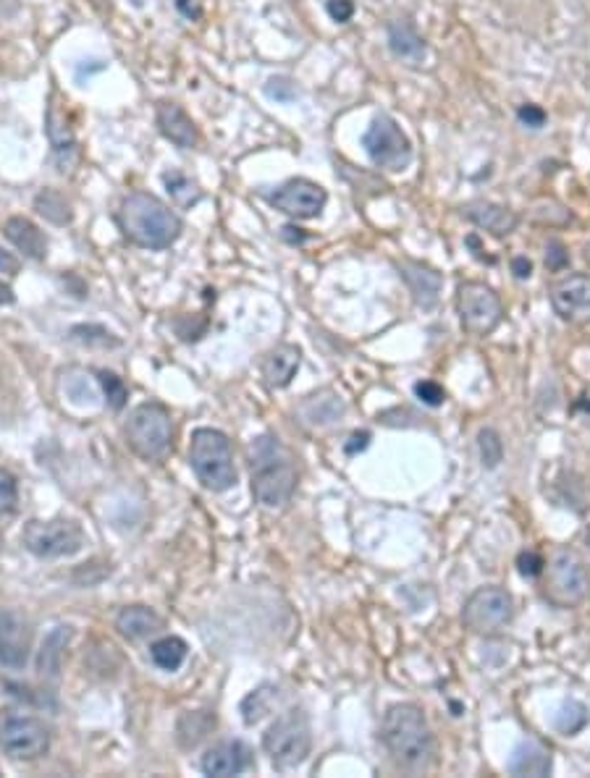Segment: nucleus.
Masks as SVG:
<instances>
[{"label":"nucleus","mask_w":590,"mask_h":778,"mask_svg":"<svg viewBox=\"0 0 590 778\" xmlns=\"http://www.w3.org/2000/svg\"><path fill=\"white\" fill-rule=\"evenodd\" d=\"M546 265H549L551 270H559L567 265V252H564V247L559 244V241H551L549 244V255H546Z\"/></svg>","instance_id":"nucleus-39"},{"label":"nucleus","mask_w":590,"mask_h":778,"mask_svg":"<svg viewBox=\"0 0 590 778\" xmlns=\"http://www.w3.org/2000/svg\"><path fill=\"white\" fill-rule=\"evenodd\" d=\"M134 3H137V6H139V3H142V0H134Z\"/></svg>","instance_id":"nucleus-45"},{"label":"nucleus","mask_w":590,"mask_h":778,"mask_svg":"<svg viewBox=\"0 0 590 778\" xmlns=\"http://www.w3.org/2000/svg\"><path fill=\"white\" fill-rule=\"evenodd\" d=\"M551 304L567 323H590V276H570L556 283Z\"/></svg>","instance_id":"nucleus-15"},{"label":"nucleus","mask_w":590,"mask_h":778,"mask_svg":"<svg viewBox=\"0 0 590 778\" xmlns=\"http://www.w3.org/2000/svg\"><path fill=\"white\" fill-rule=\"evenodd\" d=\"M588 593V572L583 561L570 551H559L551 558L546 569V582H543V595L549 603L559 608L577 606Z\"/></svg>","instance_id":"nucleus-10"},{"label":"nucleus","mask_w":590,"mask_h":778,"mask_svg":"<svg viewBox=\"0 0 590 778\" xmlns=\"http://www.w3.org/2000/svg\"><path fill=\"white\" fill-rule=\"evenodd\" d=\"M19 260H16L11 252H6V249L0 247V273H8V276H16L19 273Z\"/></svg>","instance_id":"nucleus-40"},{"label":"nucleus","mask_w":590,"mask_h":778,"mask_svg":"<svg viewBox=\"0 0 590 778\" xmlns=\"http://www.w3.org/2000/svg\"><path fill=\"white\" fill-rule=\"evenodd\" d=\"M187 642L181 640V637H174V634H168V637H160V640L153 642V648H150V655H153V663L163 671H176L181 663L187 661Z\"/></svg>","instance_id":"nucleus-26"},{"label":"nucleus","mask_w":590,"mask_h":778,"mask_svg":"<svg viewBox=\"0 0 590 778\" xmlns=\"http://www.w3.org/2000/svg\"><path fill=\"white\" fill-rule=\"evenodd\" d=\"M0 750L11 760H37L50 750V731L40 718L14 708L0 710Z\"/></svg>","instance_id":"nucleus-7"},{"label":"nucleus","mask_w":590,"mask_h":778,"mask_svg":"<svg viewBox=\"0 0 590 778\" xmlns=\"http://www.w3.org/2000/svg\"><path fill=\"white\" fill-rule=\"evenodd\" d=\"M163 181H166L168 194H171V197H174V200L179 202V205H184V207L195 205V202L202 197L200 189H197V186L192 184V181H189L187 176H184V173L171 171V173H166V176H163Z\"/></svg>","instance_id":"nucleus-30"},{"label":"nucleus","mask_w":590,"mask_h":778,"mask_svg":"<svg viewBox=\"0 0 590 778\" xmlns=\"http://www.w3.org/2000/svg\"><path fill=\"white\" fill-rule=\"evenodd\" d=\"M457 310L465 331L475 333V336H488L491 331H496L501 323V315H504L499 294L488 289L486 283L475 281L459 286Z\"/></svg>","instance_id":"nucleus-12"},{"label":"nucleus","mask_w":590,"mask_h":778,"mask_svg":"<svg viewBox=\"0 0 590 778\" xmlns=\"http://www.w3.org/2000/svg\"><path fill=\"white\" fill-rule=\"evenodd\" d=\"M585 260L590 262V244H588V247H585Z\"/></svg>","instance_id":"nucleus-44"},{"label":"nucleus","mask_w":590,"mask_h":778,"mask_svg":"<svg viewBox=\"0 0 590 778\" xmlns=\"http://www.w3.org/2000/svg\"><path fill=\"white\" fill-rule=\"evenodd\" d=\"M465 215L475 226L486 228L493 236H509L520 223V218L509 207L493 205V202H472L465 207Z\"/></svg>","instance_id":"nucleus-22"},{"label":"nucleus","mask_w":590,"mask_h":778,"mask_svg":"<svg viewBox=\"0 0 590 778\" xmlns=\"http://www.w3.org/2000/svg\"><path fill=\"white\" fill-rule=\"evenodd\" d=\"M517 116H520L522 124L533 126V129H541V126L546 124V111L538 108V105H522Z\"/></svg>","instance_id":"nucleus-37"},{"label":"nucleus","mask_w":590,"mask_h":778,"mask_svg":"<svg viewBox=\"0 0 590 778\" xmlns=\"http://www.w3.org/2000/svg\"><path fill=\"white\" fill-rule=\"evenodd\" d=\"M250 462L252 493L257 501L268 509H276L292 498L297 488V467L292 462V454L278 443V438L271 435L257 438L250 448Z\"/></svg>","instance_id":"nucleus-3"},{"label":"nucleus","mask_w":590,"mask_h":778,"mask_svg":"<svg viewBox=\"0 0 590 778\" xmlns=\"http://www.w3.org/2000/svg\"><path fill=\"white\" fill-rule=\"evenodd\" d=\"M252 765V752L244 742H221L213 744L205 755H202V773L205 776L229 778L239 776Z\"/></svg>","instance_id":"nucleus-17"},{"label":"nucleus","mask_w":590,"mask_h":778,"mask_svg":"<svg viewBox=\"0 0 590 778\" xmlns=\"http://www.w3.org/2000/svg\"><path fill=\"white\" fill-rule=\"evenodd\" d=\"M362 145L368 150L370 160L381 171L399 173L410 166L412 160V145L402 126L396 124L391 116H375L370 129L365 131Z\"/></svg>","instance_id":"nucleus-9"},{"label":"nucleus","mask_w":590,"mask_h":778,"mask_svg":"<svg viewBox=\"0 0 590 778\" xmlns=\"http://www.w3.org/2000/svg\"><path fill=\"white\" fill-rule=\"evenodd\" d=\"M415 393H417V396H420V399L425 401V404H428V407H438V404H444V399H446L444 388L438 386V383H431V380H423V383H417Z\"/></svg>","instance_id":"nucleus-35"},{"label":"nucleus","mask_w":590,"mask_h":778,"mask_svg":"<svg viewBox=\"0 0 590 778\" xmlns=\"http://www.w3.org/2000/svg\"><path fill=\"white\" fill-rule=\"evenodd\" d=\"M32 653V627L14 608L0 611V663L8 668H24Z\"/></svg>","instance_id":"nucleus-14"},{"label":"nucleus","mask_w":590,"mask_h":778,"mask_svg":"<svg viewBox=\"0 0 590 778\" xmlns=\"http://www.w3.org/2000/svg\"><path fill=\"white\" fill-rule=\"evenodd\" d=\"M21 543L37 558H63L82 551L84 532L71 519H50V522L32 519L24 524Z\"/></svg>","instance_id":"nucleus-8"},{"label":"nucleus","mask_w":590,"mask_h":778,"mask_svg":"<svg viewBox=\"0 0 590 778\" xmlns=\"http://www.w3.org/2000/svg\"><path fill=\"white\" fill-rule=\"evenodd\" d=\"M514 616V600L501 587H480L467 598L462 621L475 634H496L507 627Z\"/></svg>","instance_id":"nucleus-11"},{"label":"nucleus","mask_w":590,"mask_h":778,"mask_svg":"<svg viewBox=\"0 0 590 778\" xmlns=\"http://www.w3.org/2000/svg\"><path fill=\"white\" fill-rule=\"evenodd\" d=\"M126 441L145 462H160L171 451L174 441V422L168 409L155 401L139 404L126 422Z\"/></svg>","instance_id":"nucleus-6"},{"label":"nucleus","mask_w":590,"mask_h":778,"mask_svg":"<svg viewBox=\"0 0 590 778\" xmlns=\"http://www.w3.org/2000/svg\"><path fill=\"white\" fill-rule=\"evenodd\" d=\"M19 506V485L16 477L8 469H0V519H8L16 514Z\"/></svg>","instance_id":"nucleus-31"},{"label":"nucleus","mask_w":590,"mask_h":778,"mask_svg":"<svg viewBox=\"0 0 590 778\" xmlns=\"http://www.w3.org/2000/svg\"><path fill=\"white\" fill-rule=\"evenodd\" d=\"M263 747L278 771H294L305 763L313 750V729L305 710L292 708L278 716L265 731Z\"/></svg>","instance_id":"nucleus-5"},{"label":"nucleus","mask_w":590,"mask_h":778,"mask_svg":"<svg viewBox=\"0 0 590 778\" xmlns=\"http://www.w3.org/2000/svg\"><path fill=\"white\" fill-rule=\"evenodd\" d=\"M328 14H331V19L334 21H349L354 14V3L352 0H328Z\"/></svg>","instance_id":"nucleus-38"},{"label":"nucleus","mask_w":590,"mask_h":778,"mask_svg":"<svg viewBox=\"0 0 590 778\" xmlns=\"http://www.w3.org/2000/svg\"><path fill=\"white\" fill-rule=\"evenodd\" d=\"M551 752L538 742H522L514 747L509 758V773L512 776H533L543 778L551 773Z\"/></svg>","instance_id":"nucleus-23"},{"label":"nucleus","mask_w":590,"mask_h":778,"mask_svg":"<svg viewBox=\"0 0 590 778\" xmlns=\"http://www.w3.org/2000/svg\"><path fill=\"white\" fill-rule=\"evenodd\" d=\"M512 270H514V276H517V278H528L530 270H533V265H530L528 257H514Z\"/></svg>","instance_id":"nucleus-42"},{"label":"nucleus","mask_w":590,"mask_h":778,"mask_svg":"<svg viewBox=\"0 0 590 778\" xmlns=\"http://www.w3.org/2000/svg\"><path fill=\"white\" fill-rule=\"evenodd\" d=\"M399 270H402V278L407 281L412 297H415V302L420 304V307H433V304L438 302L441 283H444L441 273H436V270L428 268V265H420V262H402Z\"/></svg>","instance_id":"nucleus-20"},{"label":"nucleus","mask_w":590,"mask_h":778,"mask_svg":"<svg viewBox=\"0 0 590 778\" xmlns=\"http://www.w3.org/2000/svg\"><path fill=\"white\" fill-rule=\"evenodd\" d=\"M273 207L281 210V213L299 218V221H307V218H318L323 213V207L328 202L326 189L310 179H292L286 181L281 189H276V194L271 197Z\"/></svg>","instance_id":"nucleus-13"},{"label":"nucleus","mask_w":590,"mask_h":778,"mask_svg":"<svg viewBox=\"0 0 590 778\" xmlns=\"http://www.w3.org/2000/svg\"><path fill=\"white\" fill-rule=\"evenodd\" d=\"M189 464L195 469L197 480L213 493H223L236 485L234 451H231V441L221 430L200 427L192 433Z\"/></svg>","instance_id":"nucleus-4"},{"label":"nucleus","mask_w":590,"mask_h":778,"mask_svg":"<svg viewBox=\"0 0 590 778\" xmlns=\"http://www.w3.org/2000/svg\"><path fill=\"white\" fill-rule=\"evenodd\" d=\"M6 236L19 252H24V255L32 257V260H45V255H48V239H45V234H42L35 223L21 218V215L8 218Z\"/></svg>","instance_id":"nucleus-24"},{"label":"nucleus","mask_w":590,"mask_h":778,"mask_svg":"<svg viewBox=\"0 0 590 778\" xmlns=\"http://www.w3.org/2000/svg\"><path fill=\"white\" fill-rule=\"evenodd\" d=\"M14 302V291H11V286H6V283L0 281V304H11Z\"/></svg>","instance_id":"nucleus-43"},{"label":"nucleus","mask_w":590,"mask_h":778,"mask_svg":"<svg viewBox=\"0 0 590 778\" xmlns=\"http://www.w3.org/2000/svg\"><path fill=\"white\" fill-rule=\"evenodd\" d=\"M389 45L391 50H394V56L404 58V61L417 63L425 56L423 37L417 35V29L412 27L410 21H394V24H391Z\"/></svg>","instance_id":"nucleus-25"},{"label":"nucleus","mask_w":590,"mask_h":778,"mask_svg":"<svg viewBox=\"0 0 590 778\" xmlns=\"http://www.w3.org/2000/svg\"><path fill=\"white\" fill-rule=\"evenodd\" d=\"M517 566H520L522 577H538L543 572V558L538 553H520L517 558Z\"/></svg>","instance_id":"nucleus-36"},{"label":"nucleus","mask_w":590,"mask_h":778,"mask_svg":"<svg viewBox=\"0 0 590 778\" xmlns=\"http://www.w3.org/2000/svg\"><path fill=\"white\" fill-rule=\"evenodd\" d=\"M71 637V629L69 627H58L56 632L50 634L48 640H45V645H42V653H40V674L42 676H58V671H61V648H66V642H69Z\"/></svg>","instance_id":"nucleus-28"},{"label":"nucleus","mask_w":590,"mask_h":778,"mask_svg":"<svg viewBox=\"0 0 590 778\" xmlns=\"http://www.w3.org/2000/svg\"><path fill=\"white\" fill-rule=\"evenodd\" d=\"M35 210L45 218V221L56 223V226H66V223H71L69 200H66L61 192H56V189H45V192L37 194Z\"/></svg>","instance_id":"nucleus-27"},{"label":"nucleus","mask_w":590,"mask_h":778,"mask_svg":"<svg viewBox=\"0 0 590 778\" xmlns=\"http://www.w3.org/2000/svg\"><path fill=\"white\" fill-rule=\"evenodd\" d=\"M588 545H590V530H588Z\"/></svg>","instance_id":"nucleus-46"},{"label":"nucleus","mask_w":590,"mask_h":778,"mask_svg":"<svg viewBox=\"0 0 590 778\" xmlns=\"http://www.w3.org/2000/svg\"><path fill=\"white\" fill-rule=\"evenodd\" d=\"M478 446H480V456H483V464H486L488 469L499 467L501 456H504V443H501L499 433L491 430V427H488V430H480Z\"/></svg>","instance_id":"nucleus-32"},{"label":"nucleus","mask_w":590,"mask_h":778,"mask_svg":"<svg viewBox=\"0 0 590 778\" xmlns=\"http://www.w3.org/2000/svg\"><path fill=\"white\" fill-rule=\"evenodd\" d=\"M265 95L271 97V100H278V103H292L294 97H297V84L292 79H286V76H273L271 82L265 84Z\"/></svg>","instance_id":"nucleus-34"},{"label":"nucleus","mask_w":590,"mask_h":778,"mask_svg":"<svg viewBox=\"0 0 590 778\" xmlns=\"http://www.w3.org/2000/svg\"><path fill=\"white\" fill-rule=\"evenodd\" d=\"M590 716H588V708H585L583 703H564L562 708H559V713H556L554 718V726L562 734H577V731H583L585 726H588Z\"/></svg>","instance_id":"nucleus-29"},{"label":"nucleus","mask_w":590,"mask_h":778,"mask_svg":"<svg viewBox=\"0 0 590 778\" xmlns=\"http://www.w3.org/2000/svg\"><path fill=\"white\" fill-rule=\"evenodd\" d=\"M155 121H158L160 134H163L168 142H174L176 147L192 150V147L200 145V131H197V124L179 103H171V100L158 103Z\"/></svg>","instance_id":"nucleus-18"},{"label":"nucleus","mask_w":590,"mask_h":778,"mask_svg":"<svg viewBox=\"0 0 590 778\" xmlns=\"http://www.w3.org/2000/svg\"><path fill=\"white\" fill-rule=\"evenodd\" d=\"M118 226L137 247L168 249L181 236V218L147 192L126 194L118 207Z\"/></svg>","instance_id":"nucleus-2"},{"label":"nucleus","mask_w":590,"mask_h":778,"mask_svg":"<svg viewBox=\"0 0 590 778\" xmlns=\"http://www.w3.org/2000/svg\"><path fill=\"white\" fill-rule=\"evenodd\" d=\"M98 378H100V386H103L105 396H108V404H111L113 409L124 407L126 404L124 380L118 378V375H113V372H98Z\"/></svg>","instance_id":"nucleus-33"},{"label":"nucleus","mask_w":590,"mask_h":778,"mask_svg":"<svg viewBox=\"0 0 590 778\" xmlns=\"http://www.w3.org/2000/svg\"><path fill=\"white\" fill-rule=\"evenodd\" d=\"M381 739L399 771H431L433 760H436V737H433L431 723L417 705L402 703L386 710Z\"/></svg>","instance_id":"nucleus-1"},{"label":"nucleus","mask_w":590,"mask_h":778,"mask_svg":"<svg viewBox=\"0 0 590 778\" xmlns=\"http://www.w3.org/2000/svg\"><path fill=\"white\" fill-rule=\"evenodd\" d=\"M45 131H48L50 145H53V158H56L58 171H71L74 160H77V139H74V129H71L69 118H66V108L58 105V90H53L48 105V118H45Z\"/></svg>","instance_id":"nucleus-16"},{"label":"nucleus","mask_w":590,"mask_h":778,"mask_svg":"<svg viewBox=\"0 0 590 778\" xmlns=\"http://www.w3.org/2000/svg\"><path fill=\"white\" fill-rule=\"evenodd\" d=\"M176 6L187 19H200L202 16V0H176Z\"/></svg>","instance_id":"nucleus-41"},{"label":"nucleus","mask_w":590,"mask_h":778,"mask_svg":"<svg viewBox=\"0 0 590 778\" xmlns=\"http://www.w3.org/2000/svg\"><path fill=\"white\" fill-rule=\"evenodd\" d=\"M163 619L153 608L147 606H129L116 616V629L121 637H126L129 642H139L153 637V634L163 632Z\"/></svg>","instance_id":"nucleus-19"},{"label":"nucleus","mask_w":590,"mask_h":778,"mask_svg":"<svg viewBox=\"0 0 590 778\" xmlns=\"http://www.w3.org/2000/svg\"><path fill=\"white\" fill-rule=\"evenodd\" d=\"M299 362H302V352L292 344L276 346L263 362V378L271 388H286L297 375Z\"/></svg>","instance_id":"nucleus-21"}]
</instances>
